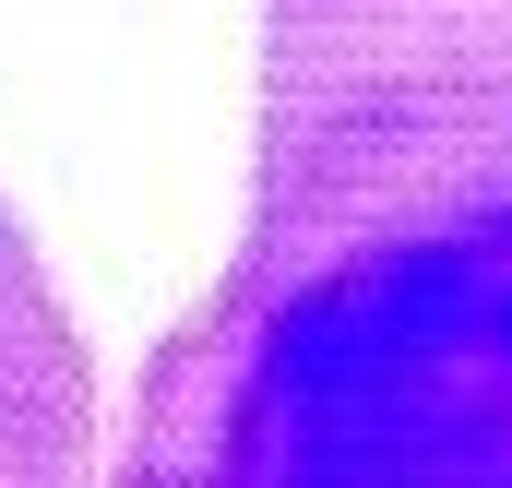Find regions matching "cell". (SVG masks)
I'll return each instance as SVG.
<instances>
[{
  "label": "cell",
  "mask_w": 512,
  "mask_h": 488,
  "mask_svg": "<svg viewBox=\"0 0 512 488\" xmlns=\"http://www.w3.org/2000/svg\"><path fill=\"white\" fill-rule=\"evenodd\" d=\"M512 143V0H262L251 191Z\"/></svg>",
  "instance_id": "obj_2"
},
{
  "label": "cell",
  "mask_w": 512,
  "mask_h": 488,
  "mask_svg": "<svg viewBox=\"0 0 512 488\" xmlns=\"http://www.w3.org/2000/svg\"><path fill=\"white\" fill-rule=\"evenodd\" d=\"M0 488H96V369L12 203H0Z\"/></svg>",
  "instance_id": "obj_3"
},
{
  "label": "cell",
  "mask_w": 512,
  "mask_h": 488,
  "mask_svg": "<svg viewBox=\"0 0 512 488\" xmlns=\"http://www.w3.org/2000/svg\"><path fill=\"white\" fill-rule=\"evenodd\" d=\"M108 488H512V143L251 191Z\"/></svg>",
  "instance_id": "obj_1"
}]
</instances>
